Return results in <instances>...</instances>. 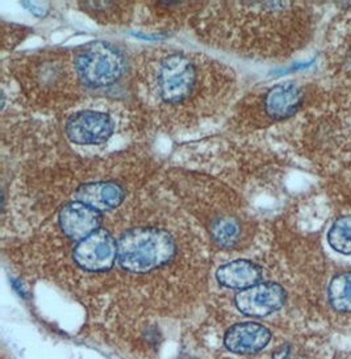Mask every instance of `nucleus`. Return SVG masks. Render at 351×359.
Instances as JSON below:
<instances>
[{
	"label": "nucleus",
	"instance_id": "obj_4",
	"mask_svg": "<svg viewBox=\"0 0 351 359\" xmlns=\"http://www.w3.org/2000/svg\"><path fill=\"white\" fill-rule=\"evenodd\" d=\"M75 264L83 270L100 273L109 270L117 258V243L106 229H99L75 246Z\"/></svg>",
	"mask_w": 351,
	"mask_h": 359
},
{
	"label": "nucleus",
	"instance_id": "obj_11",
	"mask_svg": "<svg viewBox=\"0 0 351 359\" xmlns=\"http://www.w3.org/2000/svg\"><path fill=\"white\" fill-rule=\"evenodd\" d=\"M217 282L233 290H246L258 285L262 278V270L258 264L246 259H237L223 264L216 273Z\"/></svg>",
	"mask_w": 351,
	"mask_h": 359
},
{
	"label": "nucleus",
	"instance_id": "obj_6",
	"mask_svg": "<svg viewBox=\"0 0 351 359\" xmlns=\"http://www.w3.org/2000/svg\"><path fill=\"white\" fill-rule=\"evenodd\" d=\"M112 118L97 111H82L70 117L64 126L67 137L81 145L102 144L113 133Z\"/></svg>",
	"mask_w": 351,
	"mask_h": 359
},
{
	"label": "nucleus",
	"instance_id": "obj_10",
	"mask_svg": "<svg viewBox=\"0 0 351 359\" xmlns=\"http://www.w3.org/2000/svg\"><path fill=\"white\" fill-rule=\"evenodd\" d=\"M124 189L115 182H92L76 190V199L97 211H109L124 201Z\"/></svg>",
	"mask_w": 351,
	"mask_h": 359
},
{
	"label": "nucleus",
	"instance_id": "obj_14",
	"mask_svg": "<svg viewBox=\"0 0 351 359\" xmlns=\"http://www.w3.org/2000/svg\"><path fill=\"white\" fill-rule=\"evenodd\" d=\"M240 231L241 229H240L238 222L233 219H229V217L219 219L217 222H213L212 228H211L213 240L223 248L232 246L237 243V240L240 237Z\"/></svg>",
	"mask_w": 351,
	"mask_h": 359
},
{
	"label": "nucleus",
	"instance_id": "obj_7",
	"mask_svg": "<svg viewBox=\"0 0 351 359\" xmlns=\"http://www.w3.org/2000/svg\"><path fill=\"white\" fill-rule=\"evenodd\" d=\"M100 212L82 201H71L60 212V225L67 237L82 241L100 229Z\"/></svg>",
	"mask_w": 351,
	"mask_h": 359
},
{
	"label": "nucleus",
	"instance_id": "obj_12",
	"mask_svg": "<svg viewBox=\"0 0 351 359\" xmlns=\"http://www.w3.org/2000/svg\"><path fill=\"white\" fill-rule=\"evenodd\" d=\"M330 306L338 312H351V271L333 276L328 287Z\"/></svg>",
	"mask_w": 351,
	"mask_h": 359
},
{
	"label": "nucleus",
	"instance_id": "obj_1",
	"mask_svg": "<svg viewBox=\"0 0 351 359\" xmlns=\"http://www.w3.org/2000/svg\"><path fill=\"white\" fill-rule=\"evenodd\" d=\"M177 246L170 233L142 226L124 233L117 243V258L123 269L144 274L170 262Z\"/></svg>",
	"mask_w": 351,
	"mask_h": 359
},
{
	"label": "nucleus",
	"instance_id": "obj_13",
	"mask_svg": "<svg viewBox=\"0 0 351 359\" xmlns=\"http://www.w3.org/2000/svg\"><path fill=\"white\" fill-rule=\"evenodd\" d=\"M328 243L337 253L351 255V215L340 216L331 224Z\"/></svg>",
	"mask_w": 351,
	"mask_h": 359
},
{
	"label": "nucleus",
	"instance_id": "obj_8",
	"mask_svg": "<svg viewBox=\"0 0 351 359\" xmlns=\"http://www.w3.org/2000/svg\"><path fill=\"white\" fill-rule=\"evenodd\" d=\"M271 341L268 327L258 323H240L228 329L223 338L226 348L235 354H256Z\"/></svg>",
	"mask_w": 351,
	"mask_h": 359
},
{
	"label": "nucleus",
	"instance_id": "obj_2",
	"mask_svg": "<svg viewBox=\"0 0 351 359\" xmlns=\"http://www.w3.org/2000/svg\"><path fill=\"white\" fill-rule=\"evenodd\" d=\"M200 85L198 65L190 55L171 53L162 55L150 75V88L166 106H181L190 102Z\"/></svg>",
	"mask_w": 351,
	"mask_h": 359
},
{
	"label": "nucleus",
	"instance_id": "obj_5",
	"mask_svg": "<svg viewBox=\"0 0 351 359\" xmlns=\"http://www.w3.org/2000/svg\"><path fill=\"white\" fill-rule=\"evenodd\" d=\"M286 297L282 285L266 282L242 290L234 302L238 311L246 316L266 317L284 306Z\"/></svg>",
	"mask_w": 351,
	"mask_h": 359
},
{
	"label": "nucleus",
	"instance_id": "obj_9",
	"mask_svg": "<svg viewBox=\"0 0 351 359\" xmlns=\"http://www.w3.org/2000/svg\"><path fill=\"white\" fill-rule=\"evenodd\" d=\"M304 94L294 82L274 86L265 96V109L270 117L283 120L295 115L303 104Z\"/></svg>",
	"mask_w": 351,
	"mask_h": 359
},
{
	"label": "nucleus",
	"instance_id": "obj_3",
	"mask_svg": "<svg viewBox=\"0 0 351 359\" xmlns=\"http://www.w3.org/2000/svg\"><path fill=\"white\" fill-rule=\"evenodd\" d=\"M75 70L87 87L102 88L113 85L124 74L125 58L111 43H88L75 55Z\"/></svg>",
	"mask_w": 351,
	"mask_h": 359
}]
</instances>
